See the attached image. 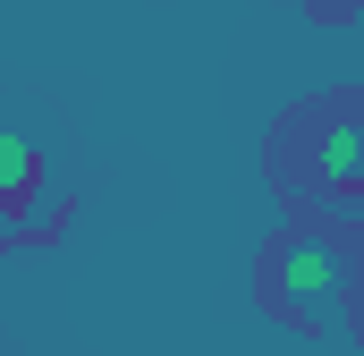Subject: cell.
Masks as SVG:
<instances>
[{
	"label": "cell",
	"instance_id": "3",
	"mask_svg": "<svg viewBox=\"0 0 364 356\" xmlns=\"http://www.w3.org/2000/svg\"><path fill=\"white\" fill-rule=\"evenodd\" d=\"M43 204H51V153L26 127H9L0 136V221H9V238H26L43 221Z\"/></svg>",
	"mask_w": 364,
	"mask_h": 356
},
{
	"label": "cell",
	"instance_id": "1",
	"mask_svg": "<svg viewBox=\"0 0 364 356\" xmlns=\"http://www.w3.org/2000/svg\"><path fill=\"white\" fill-rule=\"evenodd\" d=\"M288 178L314 204H364V102H314L279 136Z\"/></svg>",
	"mask_w": 364,
	"mask_h": 356
},
{
	"label": "cell",
	"instance_id": "2",
	"mask_svg": "<svg viewBox=\"0 0 364 356\" xmlns=\"http://www.w3.org/2000/svg\"><path fill=\"white\" fill-rule=\"evenodd\" d=\"M348 288H356V255L339 238H322V229H296V238H279L263 255V305L288 314V323H305V331L339 323Z\"/></svg>",
	"mask_w": 364,
	"mask_h": 356
}]
</instances>
